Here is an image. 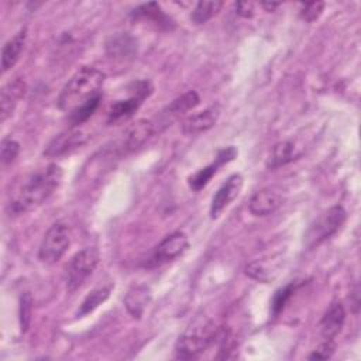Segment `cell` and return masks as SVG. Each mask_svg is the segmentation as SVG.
Returning <instances> with one entry per match:
<instances>
[{"label":"cell","mask_w":361,"mask_h":361,"mask_svg":"<svg viewBox=\"0 0 361 361\" xmlns=\"http://www.w3.org/2000/svg\"><path fill=\"white\" fill-rule=\"evenodd\" d=\"M62 176V168L56 164H49L31 173L11 195L8 212L17 216L41 206L59 188Z\"/></svg>","instance_id":"cell-1"},{"label":"cell","mask_w":361,"mask_h":361,"mask_svg":"<svg viewBox=\"0 0 361 361\" xmlns=\"http://www.w3.org/2000/svg\"><path fill=\"white\" fill-rule=\"evenodd\" d=\"M106 75L94 66H82L62 87L58 97V107L71 114L76 109L102 96L100 89Z\"/></svg>","instance_id":"cell-2"},{"label":"cell","mask_w":361,"mask_h":361,"mask_svg":"<svg viewBox=\"0 0 361 361\" xmlns=\"http://www.w3.org/2000/svg\"><path fill=\"white\" fill-rule=\"evenodd\" d=\"M219 329L209 319L195 320L176 340L175 357L178 360H193L203 354L217 338Z\"/></svg>","instance_id":"cell-3"},{"label":"cell","mask_w":361,"mask_h":361,"mask_svg":"<svg viewBox=\"0 0 361 361\" xmlns=\"http://www.w3.org/2000/svg\"><path fill=\"white\" fill-rule=\"evenodd\" d=\"M345 210L343 206L336 204L319 216L307 228L305 234V244L307 248H314L333 234H336L345 221Z\"/></svg>","instance_id":"cell-4"},{"label":"cell","mask_w":361,"mask_h":361,"mask_svg":"<svg viewBox=\"0 0 361 361\" xmlns=\"http://www.w3.org/2000/svg\"><path fill=\"white\" fill-rule=\"evenodd\" d=\"M71 228L68 224L58 221L54 223L42 237L38 258L45 264L58 262L71 245Z\"/></svg>","instance_id":"cell-5"},{"label":"cell","mask_w":361,"mask_h":361,"mask_svg":"<svg viewBox=\"0 0 361 361\" xmlns=\"http://www.w3.org/2000/svg\"><path fill=\"white\" fill-rule=\"evenodd\" d=\"M100 259V254L94 247L80 250L73 255L68 268V290H76L85 279L96 269Z\"/></svg>","instance_id":"cell-6"},{"label":"cell","mask_w":361,"mask_h":361,"mask_svg":"<svg viewBox=\"0 0 361 361\" xmlns=\"http://www.w3.org/2000/svg\"><path fill=\"white\" fill-rule=\"evenodd\" d=\"M189 247V238L183 231H173L168 234L152 251L147 265L148 267H158L165 262L173 261L175 258L180 257Z\"/></svg>","instance_id":"cell-7"},{"label":"cell","mask_w":361,"mask_h":361,"mask_svg":"<svg viewBox=\"0 0 361 361\" xmlns=\"http://www.w3.org/2000/svg\"><path fill=\"white\" fill-rule=\"evenodd\" d=\"M90 138V135L80 128H75L72 127L68 131H63L61 134H58L44 149V155L54 158V157H61L63 154H68L79 147H82L83 144L87 142V140Z\"/></svg>","instance_id":"cell-8"},{"label":"cell","mask_w":361,"mask_h":361,"mask_svg":"<svg viewBox=\"0 0 361 361\" xmlns=\"http://www.w3.org/2000/svg\"><path fill=\"white\" fill-rule=\"evenodd\" d=\"M243 189V176L240 173H234L227 178V180L217 189L210 203V217L217 219L240 195Z\"/></svg>","instance_id":"cell-9"},{"label":"cell","mask_w":361,"mask_h":361,"mask_svg":"<svg viewBox=\"0 0 361 361\" xmlns=\"http://www.w3.org/2000/svg\"><path fill=\"white\" fill-rule=\"evenodd\" d=\"M235 157H237V149L234 147H227V148L219 151L216 159L212 164H209L207 166L199 169L196 173L189 176L188 183H189L190 189L195 192H199L200 189H203L210 182V179L217 173L219 168L223 166L224 164L233 161Z\"/></svg>","instance_id":"cell-10"},{"label":"cell","mask_w":361,"mask_h":361,"mask_svg":"<svg viewBox=\"0 0 361 361\" xmlns=\"http://www.w3.org/2000/svg\"><path fill=\"white\" fill-rule=\"evenodd\" d=\"M151 93V87L148 82H140L138 83V90L135 92L134 96L126 100H117L113 103L109 109V123L111 121H118L123 118L130 117L133 113L137 111L140 104L142 103V99H145Z\"/></svg>","instance_id":"cell-11"},{"label":"cell","mask_w":361,"mask_h":361,"mask_svg":"<svg viewBox=\"0 0 361 361\" xmlns=\"http://www.w3.org/2000/svg\"><path fill=\"white\" fill-rule=\"evenodd\" d=\"M27 85L21 78H14L3 85L0 92V111H1V121L7 120L21 97L25 94Z\"/></svg>","instance_id":"cell-12"},{"label":"cell","mask_w":361,"mask_h":361,"mask_svg":"<svg viewBox=\"0 0 361 361\" xmlns=\"http://www.w3.org/2000/svg\"><path fill=\"white\" fill-rule=\"evenodd\" d=\"M345 322V309L341 302H333L320 319L319 329L323 340H334Z\"/></svg>","instance_id":"cell-13"},{"label":"cell","mask_w":361,"mask_h":361,"mask_svg":"<svg viewBox=\"0 0 361 361\" xmlns=\"http://www.w3.org/2000/svg\"><path fill=\"white\" fill-rule=\"evenodd\" d=\"M281 204H282L281 195L272 189L265 188V189L257 190L251 196L248 209H250L251 214H254L257 217H262V216L272 214Z\"/></svg>","instance_id":"cell-14"},{"label":"cell","mask_w":361,"mask_h":361,"mask_svg":"<svg viewBox=\"0 0 361 361\" xmlns=\"http://www.w3.org/2000/svg\"><path fill=\"white\" fill-rule=\"evenodd\" d=\"M149 302H151V289L144 283L131 285L124 296L126 309L134 319H140L142 316Z\"/></svg>","instance_id":"cell-15"},{"label":"cell","mask_w":361,"mask_h":361,"mask_svg":"<svg viewBox=\"0 0 361 361\" xmlns=\"http://www.w3.org/2000/svg\"><path fill=\"white\" fill-rule=\"evenodd\" d=\"M157 131V126L152 120L148 118H141L137 120L134 124H131L127 128L126 138H124V145L128 151H134L144 145Z\"/></svg>","instance_id":"cell-16"},{"label":"cell","mask_w":361,"mask_h":361,"mask_svg":"<svg viewBox=\"0 0 361 361\" xmlns=\"http://www.w3.org/2000/svg\"><path fill=\"white\" fill-rule=\"evenodd\" d=\"M219 114L220 111L217 106H212L203 111L192 114L188 118H185V121L182 123V131L188 135L207 131L217 123Z\"/></svg>","instance_id":"cell-17"},{"label":"cell","mask_w":361,"mask_h":361,"mask_svg":"<svg viewBox=\"0 0 361 361\" xmlns=\"http://www.w3.org/2000/svg\"><path fill=\"white\" fill-rule=\"evenodd\" d=\"M25 39H27V28L24 27L3 45V49H1V71L3 72L10 71L17 63V61L24 49Z\"/></svg>","instance_id":"cell-18"},{"label":"cell","mask_w":361,"mask_h":361,"mask_svg":"<svg viewBox=\"0 0 361 361\" xmlns=\"http://www.w3.org/2000/svg\"><path fill=\"white\" fill-rule=\"evenodd\" d=\"M300 155L299 151H296V147L292 141H281L276 142L272 149L271 154L268 157L267 161V168L268 169H276L279 166H283L289 162H292L293 159H296Z\"/></svg>","instance_id":"cell-19"},{"label":"cell","mask_w":361,"mask_h":361,"mask_svg":"<svg viewBox=\"0 0 361 361\" xmlns=\"http://www.w3.org/2000/svg\"><path fill=\"white\" fill-rule=\"evenodd\" d=\"M199 102H200L199 94L195 90H189V92L183 93L182 96L176 97L175 100H172L164 113H165V116L176 117V116H180V114L195 109L199 104Z\"/></svg>","instance_id":"cell-20"},{"label":"cell","mask_w":361,"mask_h":361,"mask_svg":"<svg viewBox=\"0 0 361 361\" xmlns=\"http://www.w3.org/2000/svg\"><path fill=\"white\" fill-rule=\"evenodd\" d=\"M223 7V1L220 0H212V1H199L196 3L193 11H192V21L195 24H204L210 18H213L220 8Z\"/></svg>","instance_id":"cell-21"},{"label":"cell","mask_w":361,"mask_h":361,"mask_svg":"<svg viewBox=\"0 0 361 361\" xmlns=\"http://www.w3.org/2000/svg\"><path fill=\"white\" fill-rule=\"evenodd\" d=\"M110 288H97L86 295L78 310V316H85L97 309L110 296Z\"/></svg>","instance_id":"cell-22"},{"label":"cell","mask_w":361,"mask_h":361,"mask_svg":"<svg viewBox=\"0 0 361 361\" xmlns=\"http://www.w3.org/2000/svg\"><path fill=\"white\" fill-rule=\"evenodd\" d=\"M100 99H102V96H99V97L90 100L89 103L83 104L82 107H79V109H76L75 111H72L71 114H68V120H69L71 126H72V127H78L79 124H83V123L96 111V109L99 107Z\"/></svg>","instance_id":"cell-23"},{"label":"cell","mask_w":361,"mask_h":361,"mask_svg":"<svg viewBox=\"0 0 361 361\" xmlns=\"http://www.w3.org/2000/svg\"><path fill=\"white\" fill-rule=\"evenodd\" d=\"M31 316H32V296L30 292H24L20 296V305H18L20 329L23 333L28 330L31 324Z\"/></svg>","instance_id":"cell-24"},{"label":"cell","mask_w":361,"mask_h":361,"mask_svg":"<svg viewBox=\"0 0 361 361\" xmlns=\"http://www.w3.org/2000/svg\"><path fill=\"white\" fill-rule=\"evenodd\" d=\"M245 274L259 282L268 283L269 281L274 279L275 275H272V271L268 265H265L262 261H252L250 264H247L245 267Z\"/></svg>","instance_id":"cell-25"},{"label":"cell","mask_w":361,"mask_h":361,"mask_svg":"<svg viewBox=\"0 0 361 361\" xmlns=\"http://www.w3.org/2000/svg\"><path fill=\"white\" fill-rule=\"evenodd\" d=\"M134 16L142 17V18H149V20H154L158 23L168 21L166 16L162 13L159 4H157V3H148V4L140 6L137 10H134Z\"/></svg>","instance_id":"cell-26"},{"label":"cell","mask_w":361,"mask_h":361,"mask_svg":"<svg viewBox=\"0 0 361 361\" xmlns=\"http://www.w3.org/2000/svg\"><path fill=\"white\" fill-rule=\"evenodd\" d=\"M296 288H298V283H293V282H292V283H289V285L281 288L279 290H276V293H275V296H274V299H272V306H271L274 316L279 314V312L285 307L286 302L289 300V298L292 296V293L295 292Z\"/></svg>","instance_id":"cell-27"},{"label":"cell","mask_w":361,"mask_h":361,"mask_svg":"<svg viewBox=\"0 0 361 361\" xmlns=\"http://www.w3.org/2000/svg\"><path fill=\"white\" fill-rule=\"evenodd\" d=\"M18 152H20V144L16 140L10 137L3 138L1 148H0V159L3 165L11 164L17 158Z\"/></svg>","instance_id":"cell-28"},{"label":"cell","mask_w":361,"mask_h":361,"mask_svg":"<svg viewBox=\"0 0 361 361\" xmlns=\"http://www.w3.org/2000/svg\"><path fill=\"white\" fill-rule=\"evenodd\" d=\"M324 1H312V3H306L302 6L299 16L302 20L307 21V23H313L314 20H317L320 17V14L324 10Z\"/></svg>","instance_id":"cell-29"},{"label":"cell","mask_w":361,"mask_h":361,"mask_svg":"<svg viewBox=\"0 0 361 361\" xmlns=\"http://www.w3.org/2000/svg\"><path fill=\"white\" fill-rule=\"evenodd\" d=\"M334 348H336V345H334L333 340H324L317 347V350H314L307 358L309 360H327V358H330L333 355Z\"/></svg>","instance_id":"cell-30"},{"label":"cell","mask_w":361,"mask_h":361,"mask_svg":"<svg viewBox=\"0 0 361 361\" xmlns=\"http://www.w3.org/2000/svg\"><path fill=\"white\" fill-rule=\"evenodd\" d=\"M234 7H235V13L244 18L252 17L255 11V4L252 1H237Z\"/></svg>","instance_id":"cell-31"},{"label":"cell","mask_w":361,"mask_h":361,"mask_svg":"<svg viewBox=\"0 0 361 361\" xmlns=\"http://www.w3.org/2000/svg\"><path fill=\"white\" fill-rule=\"evenodd\" d=\"M261 6L265 8V11H274L276 7L281 6V3H261Z\"/></svg>","instance_id":"cell-32"}]
</instances>
